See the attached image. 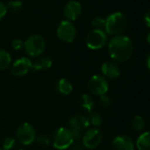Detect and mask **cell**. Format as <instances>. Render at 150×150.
<instances>
[{
    "mask_svg": "<svg viewBox=\"0 0 150 150\" xmlns=\"http://www.w3.org/2000/svg\"><path fill=\"white\" fill-rule=\"evenodd\" d=\"M133 42L126 35H117L112 37L108 45L110 57L117 63L127 61L133 53Z\"/></svg>",
    "mask_w": 150,
    "mask_h": 150,
    "instance_id": "1",
    "label": "cell"
},
{
    "mask_svg": "<svg viewBox=\"0 0 150 150\" xmlns=\"http://www.w3.org/2000/svg\"><path fill=\"white\" fill-rule=\"evenodd\" d=\"M105 21V31L110 35H117L122 33L127 24L126 17L119 12L111 13Z\"/></svg>",
    "mask_w": 150,
    "mask_h": 150,
    "instance_id": "2",
    "label": "cell"
},
{
    "mask_svg": "<svg viewBox=\"0 0 150 150\" xmlns=\"http://www.w3.org/2000/svg\"><path fill=\"white\" fill-rule=\"evenodd\" d=\"M53 146L58 150H64L69 148L74 142L73 134L69 128L59 127L52 135Z\"/></svg>",
    "mask_w": 150,
    "mask_h": 150,
    "instance_id": "3",
    "label": "cell"
},
{
    "mask_svg": "<svg viewBox=\"0 0 150 150\" xmlns=\"http://www.w3.org/2000/svg\"><path fill=\"white\" fill-rule=\"evenodd\" d=\"M89 122L88 117L81 114L73 115L69 120V129L73 134L74 141L81 140L83 132L88 128Z\"/></svg>",
    "mask_w": 150,
    "mask_h": 150,
    "instance_id": "4",
    "label": "cell"
},
{
    "mask_svg": "<svg viewBox=\"0 0 150 150\" xmlns=\"http://www.w3.org/2000/svg\"><path fill=\"white\" fill-rule=\"evenodd\" d=\"M23 48L28 56L38 57L45 50V41L40 35H32L26 40Z\"/></svg>",
    "mask_w": 150,
    "mask_h": 150,
    "instance_id": "5",
    "label": "cell"
},
{
    "mask_svg": "<svg viewBox=\"0 0 150 150\" xmlns=\"http://www.w3.org/2000/svg\"><path fill=\"white\" fill-rule=\"evenodd\" d=\"M16 137L22 145L28 146L35 140L36 132L32 125L29 123H23L17 128Z\"/></svg>",
    "mask_w": 150,
    "mask_h": 150,
    "instance_id": "6",
    "label": "cell"
},
{
    "mask_svg": "<svg viewBox=\"0 0 150 150\" xmlns=\"http://www.w3.org/2000/svg\"><path fill=\"white\" fill-rule=\"evenodd\" d=\"M57 35L58 39L65 43L72 42L76 37V28L69 21H63L59 23L57 29Z\"/></svg>",
    "mask_w": 150,
    "mask_h": 150,
    "instance_id": "7",
    "label": "cell"
},
{
    "mask_svg": "<svg viewBox=\"0 0 150 150\" xmlns=\"http://www.w3.org/2000/svg\"><path fill=\"white\" fill-rule=\"evenodd\" d=\"M107 35L103 30H92L86 37V44L91 50H100L107 43Z\"/></svg>",
    "mask_w": 150,
    "mask_h": 150,
    "instance_id": "8",
    "label": "cell"
},
{
    "mask_svg": "<svg viewBox=\"0 0 150 150\" xmlns=\"http://www.w3.org/2000/svg\"><path fill=\"white\" fill-rule=\"evenodd\" d=\"M103 140V134L97 128H89L83 134L81 142L87 149L96 148Z\"/></svg>",
    "mask_w": 150,
    "mask_h": 150,
    "instance_id": "9",
    "label": "cell"
},
{
    "mask_svg": "<svg viewBox=\"0 0 150 150\" xmlns=\"http://www.w3.org/2000/svg\"><path fill=\"white\" fill-rule=\"evenodd\" d=\"M88 87L91 93L99 96L106 94L109 89V84L105 77L98 74L94 75L89 79Z\"/></svg>",
    "mask_w": 150,
    "mask_h": 150,
    "instance_id": "10",
    "label": "cell"
},
{
    "mask_svg": "<svg viewBox=\"0 0 150 150\" xmlns=\"http://www.w3.org/2000/svg\"><path fill=\"white\" fill-rule=\"evenodd\" d=\"M33 63L28 57H21L12 65V73L16 77H21L32 70Z\"/></svg>",
    "mask_w": 150,
    "mask_h": 150,
    "instance_id": "11",
    "label": "cell"
},
{
    "mask_svg": "<svg viewBox=\"0 0 150 150\" xmlns=\"http://www.w3.org/2000/svg\"><path fill=\"white\" fill-rule=\"evenodd\" d=\"M81 12L82 7L76 0H71L64 7V16L71 22L77 20L81 16Z\"/></svg>",
    "mask_w": 150,
    "mask_h": 150,
    "instance_id": "12",
    "label": "cell"
},
{
    "mask_svg": "<svg viewBox=\"0 0 150 150\" xmlns=\"http://www.w3.org/2000/svg\"><path fill=\"white\" fill-rule=\"evenodd\" d=\"M114 150H134V144L132 138L126 135H118L112 141Z\"/></svg>",
    "mask_w": 150,
    "mask_h": 150,
    "instance_id": "13",
    "label": "cell"
},
{
    "mask_svg": "<svg viewBox=\"0 0 150 150\" xmlns=\"http://www.w3.org/2000/svg\"><path fill=\"white\" fill-rule=\"evenodd\" d=\"M102 72L104 75L103 77L108 79H117L120 75V68L115 62H105L101 67Z\"/></svg>",
    "mask_w": 150,
    "mask_h": 150,
    "instance_id": "14",
    "label": "cell"
},
{
    "mask_svg": "<svg viewBox=\"0 0 150 150\" xmlns=\"http://www.w3.org/2000/svg\"><path fill=\"white\" fill-rule=\"evenodd\" d=\"M56 88H57V93L64 95V96H68L71 93L73 88H72L71 82L69 80L62 78L57 82Z\"/></svg>",
    "mask_w": 150,
    "mask_h": 150,
    "instance_id": "15",
    "label": "cell"
},
{
    "mask_svg": "<svg viewBox=\"0 0 150 150\" xmlns=\"http://www.w3.org/2000/svg\"><path fill=\"white\" fill-rule=\"evenodd\" d=\"M52 66V61L48 57H41L32 65L33 71H39L41 70H47Z\"/></svg>",
    "mask_w": 150,
    "mask_h": 150,
    "instance_id": "16",
    "label": "cell"
},
{
    "mask_svg": "<svg viewBox=\"0 0 150 150\" xmlns=\"http://www.w3.org/2000/svg\"><path fill=\"white\" fill-rule=\"evenodd\" d=\"M136 146L139 150H150V132H145L139 136Z\"/></svg>",
    "mask_w": 150,
    "mask_h": 150,
    "instance_id": "17",
    "label": "cell"
},
{
    "mask_svg": "<svg viewBox=\"0 0 150 150\" xmlns=\"http://www.w3.org/2000/svg\"><path fill=\"white\" fill-rule=\"evenodd\" d=\"M79 104L84 111L90 113V112H92L95 103H94V100L91 97V96H89L88 94H84L81 96V98L79 100Z\"/></svg>",
    "mask_w": 150,
    "mask_h": 150,
    "instance_id": "18",
    "label": "cell"
},
{
    "mask_svg": "<svg viewBox=\"0 0 150 150\" xmlns=\"http://www.w3.org/2000/svg\"><path fill=\"white\" fill-rule=\"evenodd\" d=\"M11 64H12L11 55L4 50H0V71H5L8 69Z\"/></svg>",
    "mask_w": 150,
    "mask_h": 150,
    "instance_id": "19",
    "label": "cell"
},
{
    "mask_svg": "<svg viewBox=\"0 0 150 150\" xmlns=\"http://www.w3.org/2000/svg\"><path fill=\"white\" fill-rule=\"evenodd\" d=\"M145 125V120L141 116L137 115L132 119V126L137 132H141L142 130H144Z\"/></svg>",
    "mask_w": 150,
    "mask_h": 150,
    "instance_id": "20",
    "label": "cell"
},
{
    "mask_svg": "<svg viewBox=\"0 0 150 150\" xmlns=\"http://www.w3.org/2000/svg\"><path fill=\"white\" fill-rule=\"evenodd\" d=\"M89 125H92L96 127L100 126L103 123V117L102 116L97 112H90L88 117Z\"/></svg>",
    "mask_w": 150,
    "mask_h": 150,
    "instance_id": "21",
    "label": "cell"
},
{
    "mask_svg": "<svg viewBox=\"0 0 150 150\" xmlns=\"http://www.w3.org/2000/svg\"><path fill=\"white\" fill-rule=\"evenodd\" d=\"M7 10H9L11 13H17L21 10L22 8V2L20 0H12L6 6Z\"/></svg>",
    "mask_w": 150,
    "mask_h": 150,
    "instance_id": "22",
    "label": "cell"
},
{
    "mask_svg": "<svg viewBox=\"0 0 150 150\" xmlns=\"http://www.w3.org/2000/svg\"><path fill=\"white\" fill-rule=\"evenodd\" d=\"M105 24H106V21L102 17H96L91 21V25L96 30L105 29Z\"/></svg>",
    "mask_w": 150,
    "mask_h": 150,
    "instance_id": "23",
    "label": "cell"
},
{
    "mask_svg": "<svg viewBox=\"0 0 150 150\" xmlns=\"http://www.w3.org/2000/svg\"><path fill=\"white\" fill-rule=\"evenodd\" d=\"M16 146V139L13 137H6L3 140V149L5 150H12Z\"/></svg>",
    "mask_w": 150,
    "mask_h": 150,
    "instance_id": "24",
    "label": "cell"
},
{
    "mask_svg": "<svg viewBox=\"0 0 150 150\" xmlns=\"http://www.w3.org/2000/svg\"><path fill=\"white\" fill-rule=\"evenodd\" d=\"M99 103H100V104H101L103 108H107V107H109V106L110 105L111 100H110V97L109 96H107L106 94H104V95L100 96Z\"/></svg>",
    "mask_w": 150,
    "mask_h": 150,
    "instance_id": "25",
    "label": "cell"
},
{
    "mask_svg": "<svg viewBox=\"0 0 150 150\" xmlns=\"http://www.w3.org/2000/svg\"><path fill=\"white\" fill-rule=\"evenodd\" d=\"M37 142L39 145L43 146H47L50 145V139L49 136L47 135H41L37 138Z\"/></svg>",
    "mask_w": 150,
    "mask_h": 150,
    "instance_id": "26",
    "label": "cell"
},
{
    "mask_svg": "<svg viewBox=\"0 0 150 150\" xmlns=\"http://www.w3.org/2000/svg\"><path fill=\"white\" fill-rule=\"evenodd\" d=\"M24 47V42L21 39H14L12 42V48L15 50H21Z\"/></svg>",
    "mask_w": 150,
    "mask_h": 150,
    "instance_id": "27",
    "label": "cell"
},
{
    "mask_svg": "<svg viewBox=\"0 0 150 150\" xmlns=\"http://www.w3.org/2000/svg\"><path fill=\"white\" fill-rule=\"evenodd\" d=\"M71 146V150H86L87 148L83 146L81 140H76L72 143Z\"/></svg>",
    "mask_w": 150,
    "mask_h": 150,
    "instance_id": "28",
    "label": "cell"
},
{
    "mask_svg": "<svg viewBox=\"0 0 150 150\" xmlns=\"http://www.w3.org/2000/svg\"><path fill=\"white\" fill-rule=\"evenodd\" d=\"M7 13V8H6V6L2 3V2H0V21H1L6 14Z\"/></svg>",
    "mask_w": 150,
    "mask_h": 150,
    "instance_id": "29",
    "label": "cell"
},
{
    "mask_svg": "<svg viewBox=\"0 0 150 150\" xmlns=\"http://www.w3.org/2000/svg\"><path fill=\"white\" fill-rule=\"evenodd\" d=\"M144 22L148 28H150V10L147 11L145 13V15H144Z\"/></svg>",
    "mask_w": 150,
    "mask_h": 150,
    "instance_id": "30",
    "label": "cell"
},
{
    "mask_svg": "<svg viewBox=\"0 0 150 150\" xmlns=\"http://www.w3.org/2000/svg\"><path fill=\"white\" fill-rule=\"evenodd\" d=\"M146 64L147 69H148L149 71H150V53L147 55V57H146Z\"/></svg>",
    "mask_w": 150,
    "mask_h": 150,
    "instance_id": "31",
    "label": "cell"
},
{
    "mask_svg": "<svg viewBox=\"0 0 150 150\" xmlns=\"http://www.w3.org/2000/svg\"><path fill=\"white\" fill-rule=\"evenodd\" d=\"M146 42L150 44V32L146 35Z\"/></svg>",
    "mask_w": 150,
    "mask_h": 150,
    "instance_id": "32",
    "label": "cell"
},
{
    "mask_svg": "<svg viewBox=\"0 0 150 150\" xmlns=\"http://www.w3.org/2000/svg\"><path fill=\"white\" fill-rule=\"evenodd\" d=\"M0 150H5V149H3L2 147H0Z\"/></svg>",
    "mask_w": 150,
    "mask_h": 150,
    "instance_id": "33",
    "label": "cell"
},
{
    "mask_svg": "<svg viewBox=\"0 0 150 150\" xmlns=\"http://www.w3.org/2000/svg\"><path fill=\"white\" fill-rule=\"evenodd\" d=\"M19 150H23V149H19Z\"/></svg>",
    "mask_w": 150,
    "mask_h": 150,
    "instance_id": "34",
    "label": "cell"
}]
</instances>
